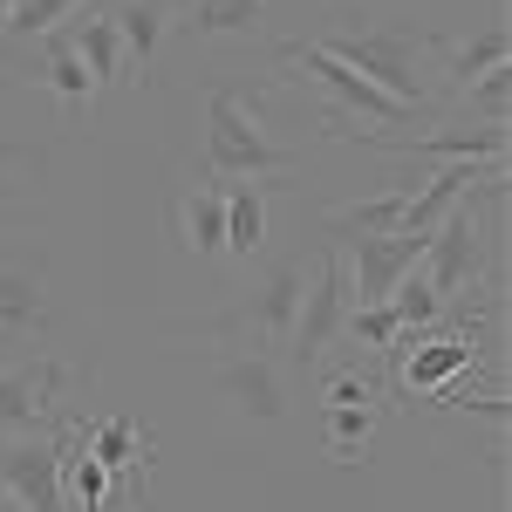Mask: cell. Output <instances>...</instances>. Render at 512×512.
<instances>
[{
	"mask_svg": "<svg viewBox=\"0 0 512 512\" xmlns=\"http://www.w3.org/2000/svg\"><path fill=\"white\" fill-rule=\"evenodd\" d=\"M410 192L417 185H390V192H376V198H362V205H335V212H321L315 226L328 246H349V239H383L403 226V205H410Z\"/></svg>",
	"mask_w": 512,
	"mask_h": 512,
	"instance_id": "obj_18",
	"label": "cell"
},
{
	"mask_svg": "<svg viewBox=\"0 0 512 512\" xmlns=\"http://www.w3.org/2000/svg\"><path fill=\"white\" fill-rule=\"evenodd\" d=\"M383 376H369L362 362H321L315 369V403L321 410H355V403H383Z\"/></svg>",
	"mask_w": 512,
	"mask_h": 512,
	"instance_id": "obj_23",
	"label": "cell"
},
{
	"mask_svg": "<svg viewBox=\"0 0 512 512\" xmlns=\"http://www.w3.org/2000/svg\"><path fill=\"white\" fill-rule=\"evenodd\" d=\"M342 335H355L362 349L383 362V355L396 349V335H403V321H396L390 301H369V308H349V328H342Z\"/></svg>",
	"mask_w": 512,
	"mask_h": 512,
	"instance_id": "obj_26",
	"label": "cell"
},
{
	"mask_svg": "<svg viewBox=\"0 0 512 512\" xmlns=\"http://www.w3.org/2000/svg\"><path fill=\"white\" fill-rule=\"evenodd\" d=\"M349 267H342V253L335 246H321L315 253V287L301 294V315H294V335H287V349L301 369H321V362H335V342H342V328H349Z\"/></svg>",
	"mask_w": 512,
	"mask_h": 512,
	"instance_id": "obj_7",
	"label": "cell"
},
{
	"mask_svg": "<svg viewBox=\"0 0 512 512\" xmlns=\"http://www.w3.org/2000/svg\"><path fill=\"white\" fill-rule=\"evenodd\" d=\"M76 444V417H62L48 437H0V485L21 512H69L62 492V458Z\"/></svg>",
	"mask_w": 512,
	"mask_h": 512,
	"instance_id": "obj_5",
	"label": "cell"
},
{
	"mask_svg": "<svg viewBox=\"0 0 512 512\" xmlns=\"http://www.w3.org/2000/svg\"><path fill=\"white\" fill-rule=\"evenodd\" d=\"M103 14H110V28H117V41H123L130 89H144L151 69H158V55L171 48V21H178V7H171V0H103Z\"/></svg>",
	"mask_w": 512,
	"mask_h": 512,
	"instance_id": "obj_13",
	"label": "cell"
},
{
	"mask_svg": "<svg viewBox=\"0 0 512 512\" xmlns=\"http://www.w3.org/2000/svg\"><path fill=\"white\" fill-rule=\"evenodd\" d=\"M451 103H465V117H478V123H506V103H512V69H492V76H478L472 89H458Z\"/></svg>",
	"mask_w": 512,
	"mask_h": 512,
	"instance_id": "obj_27",
	"label": "cell"
},
{
	"mask_svg": "<svg viewBox=\"0 0 512 512\" xmlns=\"http://www.w3.org/2000/svg\"><path fill=\"white\" fill-rule=\"evenodd\" d=\"M301 171V158L267 137L260 123V89L219 82L205 96V185H274L287 192V178Z\"/></svg>",
	"mask_w": 512,
	"mask_h": 512,
	"instance_id": "obj_1",
	"label": "cell"
},
{
	"mask_svg": "<svg viewBox=\"0 0 512 512\" xmlns=\"http://www.w3.org/2000/svg\"><path fill=\"white\" fill-rule=\"evenodd\" d=\"M390 403H355V410H321V437H328V458L335 465H362L369 458V437L383 424Z\"/></svg>",
	"mask_w": 512,
	"mask_h": 512,
	"instance_id": "obj_22",
	"label": "cell"
},
{
	"mask_svg": "<svg viewBox=\"0 0 512 512\" xmlns=\"http://www.w3.org/2000/svg\"><path fill=\"white\" fill-rule=\"evenodd\" d=\"M335 62H349L362 82H376L390 103L403 110H431V62H424V28H403V21H362V28H342V35L321 41Z\"/></svg>",
	"mask_w": 512,
	"mask_h": 512,
	"instance_id": "obj_2",
	"label": "cell"
},
{
	"mask_svg": "<svg viewBox=\"0 0 512 512\" xmlns=\"http://www.w3.org/2000/svg\"><path fill=\"white\" fill-rule=\"evenodd\" d=\"M280 69H294V76H308L328 89V110L335 117H349V123H376V130H396V123H410L417 110H403V103H390L376 82H362L349 69V62H335L321 41H287L280 48Z\"/></svg>",
	"mask_w": 512,
	"mask_h": 512,
	"instance_id": "obj_6",
	"label": "cell"
},
{
	"mask_svg": "<svg viewBox=\"0 0 512 512\" xmlns=\"http://www.w3.org/2000/svg\"><path fill=\"white\" fill-rule=\"evenodd\" d=\"M178 246L192 260L226 253V192L219 185H192V192L178 198Z\"/></svg>",
	"mask_w": 512,
	"mask_h": 512,
	"instance_id": "obj_20",
	"label": "cell"
},
{
	"mask_svg": "<svg viewBox=\"0 0 512 512\" xmlns=\"http://www.w3.org/2000/svg\"><path fill=\"white\" fill-rule=\"evenodd\" d=\"M301 294H308V253H287L280 267L253 280L233 301V315L205 321L212 342H253V349H287L294 335V315H301Z\"/></svg>",
	"mask_w": 512,
	"mask_h": 512,
	"instance_id": "obj_4",
	"label": "cell"
},
{
	"mask_svg": "<svg viewBox=\"0 0 512 512\" xmlns=\"http://www.w3.org/2000/svg\"><path fill=\"white\" fill-rule=\"evenodd\" d=\"M212 383L246 424H280L287 417V383H280V355L253 342H226L212 355Z\"/></svg>",
	"mask_w": 512,
	"mask_h": 512,
	"instance_id": "obj_9",
	"label": "cell"
},
{
	"mask_svg": "<svg viewBox=\"0 0 512 512\" xmlns=\"http://www.w3.org/2000/svg\"><path fill=\"white\" fill-rule=\"evenodd\" d=\"M267 198L274 185H226V253L239 267H253V253L267 246Z\"/></svg>",
	"mask_w": 512,
	"mask_h": 512,
	"instance_id": "obj_21",
	"label": "cell"
},
{
	"mask_svg": "<svg viewBox=\"0 0 512 512\" xmlns=\"http://www.w3.org/2000/svg\"><path fill=\"white\" fill-rule=\"evenodd\" d=\"M7 7H14V0H0V35H7Z\"/></svg>",
	"mask_w": 512,
	"mask_h": 512,
	"instance_id": "obj_29",
	"label": "cell"
},
{
	"mask_svg": "<svg viewBox=\"0 0 512 512\" xmlns=\"http://www.w3.org/2000/svg\"><path fill=\"white\" fill-rule=\"evenodd\" d=\"M335 253H342V267H349V301L369 308V301H390V287L424 260V239L383 233V239H349V246H335Z\"/></svg>",
	"mask_w": 512,
	"mask_h": 512,
	"instance_id": "obj_12",
	"label": "cell"
},
{
	"mask_svg": "<svg viewBox=\"0 0 512 512\" xmlns=\"http://www.w3.org/2000/svg\"><path fill=\"white\" fill-rule=\"evenodd\" d=\"M62 492H69V512H103V506H110V492H117L110 472L82 451V437L69 444V458H62Z\"/></svg>",
	"mask_w": 512,
	"mask_h": 512,
	"instance_id": "obj_24",
	"label": "cell"
},
{
	"mask_svg": "<svg viewBox=\"0 0 512 512\" xmlns=\"http://www.w3.org/2000/svg\"><path fill=\"white\" fill-rule=\"evenodd\" d=\"M492 171H506V164H444V171H437L424 192H410V205H403V226H396V233H403V239H424V246H431L437 219H444L458 198L472 192V185H485Z\"/></svg>",
	"mask_w": 512,
	"mask_h": 512,
	"instance_id": "obj_16",
	"label": "cell"
},
{
	"mask_svg": "<svg viewBox=\"0 0 512 512\" xmlns=\"http://www.w3.org/2000/svg\"><path fill=\"white\" fill-rule=\"evenodd\" d=\"M69 35H76L82 69L96 76V96H123V89H130V62H123V41H117V28H110V14H103V0L82 7Z\"/></svg>",
	"mask_w": 512,
	"mask_h": 512,
	"instance_id": "obj_17",
	"label": "cell"
},
{
	"mask_svg": "<svg viewBox=\"0 0 512 512\" xmlns=\"http://www.w3.org/2000/svg\"><path fill=\"white\" fill-rule=\"evenodd\" d=\"M82 7H96V0H14L7 7V41H48L62 21H76Z\"/></svg>",
	"mask_w": 512,
	"mask_h": 512,
	"instance_id": "obj_25",
	"label": "cell"
},
{
	"mask_svg": "<svg viewBox=\"0 0 512 512\" xmlns=\"http://www.w3.org/2000/svg\"><path fill=\"white\" fill-rule=\"evenodd\" d=\"M0 512H21V506H14V492H7V485H0Z\"/></svg>",
	"mask_w": 512,
	"mask_h": 512,
	"instance_id": "obj_28",
	"label": "cell"
},
{
	"mask_svg": "<svg viewBox=\"0 0 512 512\" xmlns=\"http://www.w3.org/2000/svg\"><path fill=\"white\" fill-rule=\"evenodd\" d=\"M82 451L110 472V485H117V499L130 512H144V478H151V458H158V437L137 431V417H123V410H110V417H89V424H76Z\"/></svg>",
	"mask_w": 512,
	"mask_h": 512,
	"instance_id": "obj_10",
	"label": "cell"
},
{
	"mask_svg": "<svg viewBox=\"0 0 512 512\" xmlns=\"http://www.w3.org/2000/svg\"><path fill=\"white\" fill-rule=\"evenodd\" d=\"M41 89H48L69 117H89V110H96V76L82 69L76 35H69V28H55V35L41 41Z\"/></svg>",
	"mask_w": 512,
	"mask_h": 512,
	"instance_id": "obj_19",
	"label": "cell"
},
{
	"mask_svg": "<svg viewBox=\"0 0 512 512\" xmlns=\"http://www.w3.org/2000/svg\"><path fill=\"white\" fill-rule=\"evenodd\" d=\"M62 396H69V362L62 355H28V362H0V437H35L41 424H62Z\"/></svg>",
	"mask_w": 512,
	"mask_h": 512,
	"instance_id": "obj_8",
	"label": "cell"
},
{
	"mask_svg": "<svg viewBox=\"0 0 512 512\" xmlns=\"http://www.w3.org/2000/svg\"><path fill=\"white\" fill-rule=\"evenodd\" d=\"M171 7H178L171 35L192 41V48L246 41V35H260V21H267V0H171Z\"/></svg>",
	"mask_w": 512,
	"mask_h": 512,
	"instance_id": "obj_14",
	"label": "cell"
},
{
	"mask_svg": "<svg viewBox=\"0 0 512 512\" xmlns=\"http://www.w3.org/2000/svg\"><path fill=\"white\" fill-rule=\"evenodd\" d=\"M55 355V301H48V246L35 233L0 239V362Z\"/></svg>",
	"mask_w": 512,
	"mask_h": 512,
	"instance_id": "obj_3",
	"label": "cell"
},
{
	"mask_svg": "<svg viewBox=\"0 0 512 512\" xmlns=\"http://www.w3.org/2000/svg\"><path fill=\"white\" fill-rule=\"evenodd\" d=\"M41 178H48V158H41L35 144L0 137V239H7V233H35Z\"/></svg>",
	"mask_w": 512,
	"mask_h": 512,
	"instance_id": "obj_15",
	"label": "cell"
},
{
	"mask_svg": "<svg viewBox=\"0 0 512 512\" xmlns=\"http://www.w3.org/2000/svg\"><path fill=\"white\" fill-rule=\"evenodd\" d=\"M424 62H431V89L437 96H458L472 89L478 76L492 69H512V28L506 21H485L478 35H444V28H424Z\"/></svg>",
	"mask_w": 512,
	"mask_h": 512,
	"instance_id": "obj_11",
	"label": "cell"
}]
</instances>
